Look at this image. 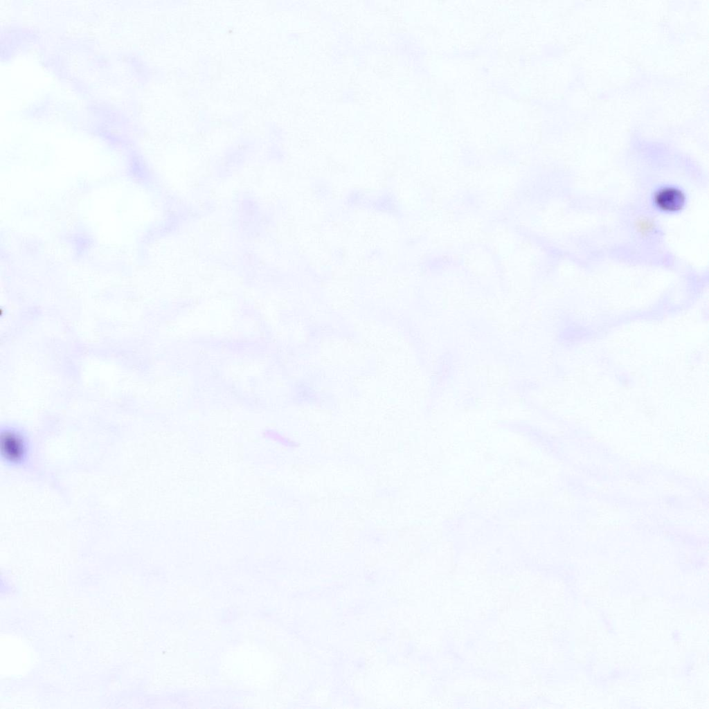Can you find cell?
<instances>
[{"instance_id": "1", "label": "cell", "mask_w": 709, "mask_h": 709, "mask_svg": "<svg viewBox=\"0 0 709 709\" xmlns=\"http://www.w3.org/2000/svg\"><path fill=\"white\" fill-rule=\"evenodd\" d=\"M0 454L7 466L28 467L32 458V446L27 433L17 427H3L0 432Z\"/></svg>"}, {"instance_id": "2", "label": "cell", "mask_w": 709, "mask_h": 709, "mask_svg": "<svg viewBox=\"0 0 709 709\" xmlns=\"http://www.w3.org/2000/svg\"><path fill=\"white\" fill-rule=\"evenodd\" d=\"M688 197L686 191L679 186L665 183L656 187L650 195L652 208L665 215H675L684 210Z\"/></svg>"}, {"instance_id": "3", "label": "cell", "mask_w": 709, "mask_h": 709, "mask_svg": "<svg viewBox=\"0 0 709 709\" xmlns=\"http://www.w3.org/2000/svg\"><path fill=\"white\" fill-rule=\"evenodd\" d=\"M633 228L636 235L642 239L652 237L658 230L655 217L647 214L638 215L633 222Z\"/></svg>"}]
</instances>
